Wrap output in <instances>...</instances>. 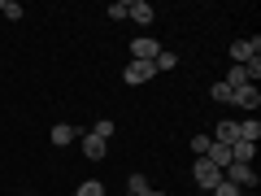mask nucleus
I'll return each mask as SVG.
<instances>
[{"mask_svg": "<svg viewBox=\"0 0 261 196\" xmlns=\"http://www.w3.org/2000/svg\"><path fill=\"white\" fill-rule=\"evenodd\" d=\"M192 179H196L200 187H209V192H214V187L222 183V170H218L209 157H196V161H192Z\"/></svg>", "mask_w": 261, "mask_h": 196, "instance_id": "1", "label": "nucleus"}, {"mask_svg": "<svg viewBox=\"0 0 261 196\" xmlns=\"http://www.w3.org/2000/svg\"><path fill=\"white\" fill-rule=\"evenodd\" d=\"M122 79H126L130 87H144V83H152V79H157V65H152V61H126Z\"/></svg>", "mask_w": 261, "mask_h": 196, "instance_id": "2", "label": "nucleus"}, {"mask_svg": "<svg viewBox=\"0 0 261 196\" xmlns=\"http://www.w3.org/2000/svg\"><path fill=\"white\" fill-rule=\"evenodd\" d=\"M222 179H226V183H235L240 192H244V187H257V170L244 166V161H231V166L222 170Z\"/></svg>", "mask_w": 261, "mask_h": 196, "instance_id": "3", "label": "nucleus"}, {"mask_svg": "<svg viewBox=\"0 0 261 196\" xmlns=\"http://www.w3.org/2000/svg\"><path fill=\"white\" fill-rule=\"evenodd\" d=\"M252 57H261V39L252 35V39H235L231 44V65H248Z\"/></svg>", "mask_w": 261, "mask_h": 196, "instance_id": "4", "label": "nucleus"}, {"mask_svg": "<svg viewBox=\"0 0 261 196\" xmlns=\"http://www.w3.org/2000/svg\"><path fill=\"white\" fill-rule=\"evenodd\" d=\"M161 44L152 35H140V39H130V61H157Z\"/></svg>", "mask_w": 261, "mask_h": 196, "instance_id": "5", "label": "nucleus"}, {"mask_svg": "<svg viewBox=\"0 0 261 196\" xmlns=\"http://www.w3.org/2000/svg\"><path fill=\"white\" fill-rule=\"evenodd\" d=\"M231 105H240L244 113H257V109H261V92H257V87L248 83V87H240V92L231 96Z\"/></svg>", "mask_w": 261, "mask_h": 196, "instance_id": "6", "label": "nucleus"}, {"mask_svg": "<svg viewBox=\"0 0 261 196\" xmlns=\"http://www.w3.org/2000/svg\"><path fill=\"white\" fill-rule=\"evenodd\" d=\"M79 144H83V157H87V161H105V153H109V144H105V140H96L92 131H87V135H83Z\"/></svg>", "mask_w": 261, "mask_h": 196, "instance_id": "7", "label": "nucleus"}, {"mask_svg": "<svg viewBox=\"0 0 261 196\" xmlns=\"http://www.w3.org/2000/svg\"><path fill=\"white\" fill-rule=\"evenodd\" d=\"M126 18H135L140 27H152V18H157V9H152L148 0H130V13Z\"/></svg>", "mask_w": 261, "mask_h": 196, "instance_id": "8", "label": "nucleus"}, {"mask_svg": "<svg viewBox=\"0 0 261 196\" xmlns=\"http://www.w3.org/2000/svg\"><path fill=\"white\" fill-rule=\"evenodd\" d=\"M209 140H218V144H226V149H231V144L240 140V127H235V118L218 122V131H214V135H209Z\"/></svg>", "mask_w": 261, "mask_h": 196, "instance_id": "9", "label": "nucleus"}, {"mask_svg": "<svg viewBox=\"0 0 261 196\" xmlns=\"http://www.w3.org/2000/svg\"><path fill=\"white\" fill-rule=\"evenodd\" d=\"M74 140H79V131L70 127V122H57V127H53V144H57V149H70Z\"/></svg>", "mask_w": 261, "mask_h": 196, "instance_id": "10", "label": "nucleus"}, {"mask_svg": "<svg viewBox=\"0 0 261 196\" xmlns=\"http://www.w3.org/2000/svg\"><path fill=\"white\" fill-rule=\"evenodd\" d=\"M205 157H209V161H214V166H218V170H226V166H231V149H226V144H218V140H214V144H209V153H205Z\"/></svg>", "mask_w": 261, "mask_h": 196, "instance_id": "11", "label": "nucleus"}, {"mask_svg": "<svg viewBox=\"0 0 261 196\" xmlns=\"http://www.w3.org/2000/svg\"><path fill=\"white\" fill-rule=\"evenodd\" d=\"M126 192H130V196H157V187H152L144 175H130V179H126Z\"/></svg>", "mask_w": 261, "mask_h": 196, "instance_id": "12", "label": "nucleus"}, {"mask_svg": "<svg viewBox=\"0 0 261 196\" xmlns=\"http://www.w3.org/2000/svg\"><path fill=\"white\" fill-rule=\"evenodd\" d=\"M226 87H231V92H240V87H248V70H244V65H231V70H226V79H222Z\"/></svg>", "mask_w": 261, "mask_h": 196, "instance_id": "13", "label": "nucleus"}, {"mask_svg": "<svg viewBox=\"0 0 261 196\" xmlns=\"http://www.w3.org/2000/svg\"><path fill=\"white\" fill-rule=\"evenodd\" d=\"M235 127H240V140H248V144L261 140V122L257 118H244V122H235Z\"/></svg>", "mask_w": 261, "mask_h": 196, "instance_id": "14", "label": "nucleus"}, {"mask_svg": "<svg viewBox=\"0 0 261 196\" xmlns=\"http://www.w3.org/2000/svg\"><path fill=\"white\" fill-rule=\"evenodd\" d=\"M113 131H118V127H113V118H96L92 135H96V140H105V144H109V140H113Z\"/></svg>", "mask_w": 261, "mask_h": 196, "instance_id": "15", "label": "nucleus"}, {"mask_svg": "<svg viewBox=\"0 0 261 196\" xmlns=\"http://www.w3.org/2000/svg\"><path fill=\"white\" fill-rule=\"evenodd\" d=\"M0 13H5V18H9V22H18V18H27V9H22L18 0H0Z\"/></svg>", "mask_w": 261, "mask_h": 196, "instance_id": "16", "label": "nucleus"}, {"mask_svg": "<svg viewBox=\"0 0 261 196\" xmlns=\"http://www.w3.org/2000/svg\"><path fill=\"white\" fill-rule=\"evenodd\" d=\"M152 65H157V75H161V70H174V65H178V57L170 53V48H161V53H157V61H152Z\"/></svg>", "mask_w": 261, "mask_h": 196, "instance_id": "17", "label": "nucleus"}, {"mask_svg": "<svg viewBox=\"0 0 261 196\" xmlns=\"http://www.w3.org/2000/svg\"><path fill=\"white\" fill-rule=\"evenodd\" d=\"M209 96H214V105H231V87H226V83H214V87H209Z\"/></svg>", "mask_w": 261, "mask_h": 196, "instance_id": "18", "label": "nucleus"}, {"mask_svg": "<svg viewBox=\"0 0 261 196\" xmlns=\"http://www.w3.org/2000/svg\"><path fill=\"white\" fill-rule=\"evenodd\" d=\"M209 144H214L209 135H192V140H187V149H192L196 157H205V153H209Z\"/></svg>", "mask_w": 261, "mask_h": 196, "instance_id": "19", "label": "nucleus"}, {"mask_svg": "<svg viewBox=\"0 0 261 196\" xmlns=\"http://www.w3.org/2000/svg\"><path fill=\"white\" fill-rule=\"evenodd\" d=\"M79 196H105V183L100 179H87V183H79Z\"/></svg>", "mask_w": 261, "mask_h": 196, "instance_id": "20", "label": "nucleus"}, {"mask_svg": "<svg viewBox=\"0 0 261 196\" xmlns=\"http://www.w3.org/2000/svg\"><path fill=\"white\" fill-rule=\"evenodd\" d=\"M126 13H130V0H113V5H109V18L113 22H122Z\"/></svg>", "mask_w": 261, "mask_h": 196, "instance_id": "21", "label": "nucleus"}, {"mask_svg": "<svg viewBox=\"0 0 261 196\" xmlns=\"http://www.w3.org/2000/svg\"><path fill=\"white\" fill-rule=\"evenodd\" d=\"M214 196H244V192H240V187H235V183H226V179H222V183L214 187Z\"/></svg>", "mask_w": 261, "mask_h": 196, "instance_id": "22", "label": "nucleus"}, {"mask_svg": "<svg viewBox=\"0 0 261 196\" xmlns=\"http://www.w3.org/2000/svg\"><path fill=\"white\" fill-rule=\"evenodd\" d=\"M244 70H248V83H257V79H261V57H252V61L244 65Z\"/></svg>", "mask_w": 261, "mask_h": 196, "instance_id": "23", "label": "nucleus"}, {"mask_svg": "<svg viewBox=\"0 0 261 196\" xmlns=\"http://www.w3.org/2000/svg\"><path fill=\"white\" fill-rule=\"evenodd\" d=\"M122 196H130V192H122Z\"/></svg>", "mask_w": 261, "mask_h": 196, "instance_id": "24", "label": "nucleus"}, {"mask_svg": "<svg viewBox=\"0 0 261 196\" xmlns=\"http://www.w3.org/2000/svg\"><path fill=\"white\" fill-rule=\"evenodd\" d=\"M157 196H161V192H157Z\"/></svg>", "mask_w": 261, "mask_h": 196, "instance_id": "25", "label": "nucleus"}]
</instances>
